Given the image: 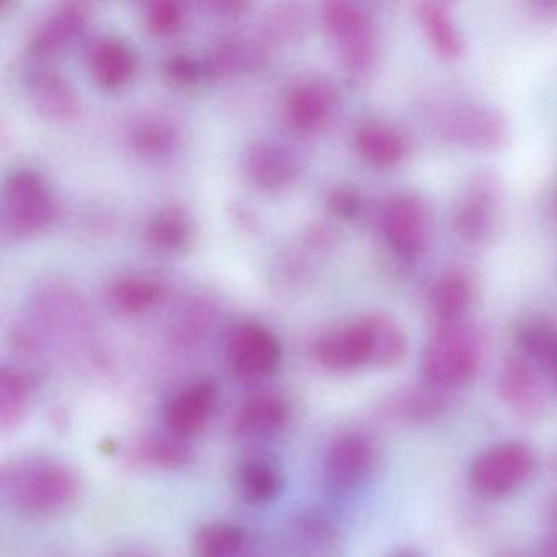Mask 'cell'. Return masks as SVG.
<instances>
[{"label": "cell", "instance_id": "obj_38", "mask_svg": "<svg viewBox=\"0 0 557 557\" xmlns=\"http://www.w3.org/2000/svg\"><path fill=\"white\" fill-rule=\"evenodd\" d=\"M113 557H152L149 554L139 553V550H125V553H119Z\"/></svg>", "mask_w": 557, "mask_h": 557}, {"label": "cell", "instance_id": "obj_24", "mask_svg": "<svg viewBox=\"0 0 557 557\" xmlns=\"http://www.w3.org/2000/svg\"><path fill=\"white\" fill-rule=\"evenodd\" d=\"M355 145L358 152L376 168H394L409 151L406 138L393 126L381 122L361 125L355 135Z\"/></svg>", "mask_w": 557, "mask_h": 557}, {"label": "cell", "instance_id": "obj_20", "mask_svg": "<svg viewBox=\"0 0 557 557\" xmlns=\"http://www.w3.org/2000/svg\"><path fill=\"white\" fill-rule=\"evenodd\" d=\"M86 25L87 11L83 5H61L37 28L32 37L30 50L35 57L48 60L81 37Z\"/></svg>", "mask_w": 557, "mask_h": 557}, {"label": "cell", "instance_id": "obj_27", "mask_svg": "<svg viewBox=\"0 0 557 557\" xmlns=\"http://www.w3.org/2000/svg\"><path fill=\"white\" fill-rule=\"evenodd\" d=\"M518 355L536 368L554 371L557 364V327L544 318H528L515 327Z\"/></svg>", "mask_w": 557, "mask_h": 557}, {"label": "cell", "instance_id": "obj_1", "mask_svg": "<svg viewBox=\"0 0 557 557\" xmlns=\"http://www.w3.org/2000/svg\"><path fill=\"white\" fill-rule=\"evenodd\" d=\"M81 491L76 469L57 456H14L0 469V497L21 517H57L73 507Z\"/></svg>", "mask_w": 557, "mask_h": 557}, {"label": "cell", "instance_id": "obj_30", "mask_svg": "<svg viewBox=\"0 0 557 557\" xmlns=\"http://www.w3.org/2000/svg\"><path fill=\"white\" fill-rule=\"evenodd\" d=\"M449 394L423 383L397 394L391 403V410L394 416L409 422H429L448 409Z\"/></svg>", "mask_w": 557, "mask_h": 557}, {"label": "cell", "instance_id": "obj_16", "mask_svg": "<svg viewBox=\"0 0 557 557\" xmlns=\"http://www.w3.org/2000/svg\"><path fill=\"white\" fill-rule=\"evenodd\" d=\"M286 544L293 557H341L342 536L325 515L305 510L289 520Z\"/></svg>", "mask_w": 557, "mask_h": 557}, {"label": "cell", "instance_id": "obj_36", "mask_svg": "<svg viewBox=\"0 0 557 557\" xmlns=\"http://www.w3.org/2000/svg\"><path fill=\"white\" fill-rule=\"evenodd\" d=\"M327 207L341 220H355L361 210V198L355 188L345 187V185L344 187H335L329 194Z\"/></svg>", "mask_w": 557, "mask_h": 557}, {"label": "cell", "instance_id": "obj_10", "mask_svg": "<svg viewBox=\"0 0 557 557\" xmlns=\"http://www.w3.org/2000/svg\"><path fill=\"white\" fill-rule=\"evenodd\" d=\"M376 465L373 443L360 432H345L329 443L322 458V479L331 491L351 494L367 484Z\"/></svg>", "mask_w": 557, "mask_h": 557}, {"label": "cell", "instance_id": "obj_13", "mask_svg": "<svg viewBox=\"0 0 557 557\" xmlns=\"http://www.w3.org/2000/svg\"><path fill=\"white\" fill-rule=\"evenodd\" d=\"M285 471L269 453H247L234 466V494L250 507H265L278 500L285 492Z\"/></svg>", "mask_w": 557, "mask_h": 557}, {"label": "cell", "instance_id": "obj_34", "mask_svg": "<svg viewBox=\"0 0 557 557\" xmlns=\"http://www.w3.org/2000/svg\"><path fill=\"white\" fill-rule=\"evenodd\" d=\"M184 9L175 0H156L146 11V25L156 35H171L181 28Z\"/></svg>", "mask_w": 557, "mask_h": 557}, {"label": "cell", "instance_id": "obj_29", "mask_svg": "<svg viewBox=\"0 0 557 557\" xmlns=\"http://www.w3.org/2000/svg\"><path fill=\"white\" fill-rule=\"evenodd\" d=\"M149 246L159 252H177L191 239V221L178 207L162 208L152 214L146 226Z\"/></svg>", "mask_w": 557, "mask_h": 557}, {"label": "cell", "instance_id": "obj_39", "mask_svg": "<svg viewBox=\"0 0 557 557\" xmlns=\"http://www.w3.org/2000/svg\"><path fill=\"white\" fill-rule=\"evenodd\" d=\"M394 557H419V556H417V554H413V553H400V554H397V556H394Z\"/></svg>", "mask_w": 557, "mask_h": 557}, {"label": "cell", "instance_id": "obj_32", "mask_svg": "<svg viewBox=\"0 0 557 557\" xmlns=\"http://www.w3.org/2000/svg\"><path fill=\"white\" fill-rule=\"evenodd\" d=\"M409 341L403 329L386 314H376V360L374 367H399L406 360Z\"/></svg>", "mask_w": 557, "mask_h": 557}, {"label": "cell", "instance_id": "obj_15", "mask_svg": "<svg viewBox=\"0 0 557 557\" xmlns=\"http://www.w3.org/2000/svg\"><path fill=\"white\" fill-rule=\"evenodd\" d=\"M498 393L513 412L527 419L540 416L546 404L537 368L521 355L505 360L498 374Z\"/></svg>", "mask_w": 557, "mask_h": 557}, {"label": "cell", "instance_id": "obj_23", "mask_svg": "<svg viewBox=\"0 0 557 557\" xmlns=\"http://www.w3.org/2000/svg\"><path fill=\"white\" fill-rule=\"evenodd\" d=\"M35 399L34 380L21 368L4 364L0 370V430L14 432L27 419Z\"/></svg>", "mask_w": 557, "mask_h": 557}, {"label": "cell", "instance_id": "obj_6", "mask_svg": "<svg viewBox=\"0 0 557 557\" xmlns=\"http://www.w3.org/2000/svg\"><path fill=\"white\" fill-rule=\"evenodd\" d=\"M282 360V344L265 325L246 322L237 325L227 338V368L240 383L256 384L269 380L278 371Z\"/></svg>", "mask_w": 557, "mask_h": 557}, {"label": "cell", "instance_id": "obj_12", "mask_svg": "<svg viewBox=\"0 0 557 557\" xmlns=\"http://www.w3.org/2000/svg\"><path fill=\"white\" fill-rule=\"evenodd\" d=\"M292 422L288 399L273 391H262L247 397L231 420L233 435L240 442L259 443L276 438Z\"/></svg>", "mask_w": 557, "mask_h": 557}, {"label": "cell", "instance_id": "obj_3", "mask_svg": "<svg viewBox=\"0 0 557 557\" xmlns=\"http://www.w3.org/2000/svg\"><path fill=\"white\" fill-rule=\"evenodd\" d=\"M533 469L534 453L531 446L508 440L475 456L469 469V482L484 497H505L520 488Z\"/></svg>", "mask_w": 557, "mask_h": 557}, {"label": "cell", "instance_id": "obj_4", "mask_svg": "<svg viewBox=\"0 0 557 557\" xmlns=\"http://www.w3.org/2000/svg\"><path fill=\"white\" fill-rule=\"evenodd\" d=\"M325 28L337 41L345 67L354 77H364L376 64L377 44L373 25L354 2L334 0L322 8Z\"/></svg>", "mask_w": 557, "mask_h": 557}, {"label": "cell", "instance_id": "obj_21", "mask_svg": "<svg viewBox=\"0 0 557 557\" xmlns=\"http://www.w3.org/2000/svg\"><path fill=\"white\" fill-rule=\"evenodd\" d=\"M90 73L103 89L116 90L129 83L136 73L132 48L115 37L100 38L89 53Z\"/></svg>", "mask_w": 557, "mask_h": 557}, {"label": "cell", "instance_id": "obj_40", "mask_svg": "<svg viewBox=\"0 0 557 557\" xmlns=\"http://www.w3.org/2000/svg\"><path fill=\"white\" fill-rule=\"evenodd\" d=\"M502 557H521V556H518V554H507V556H502Z\"/></svg>", "mask_w": 557, "mask_h": 557}, {"label": "cell", "instance_id": "obj_26", "mask_svg": "<svg viewBox=\"0 0 557 557\" xmlns=\"http://www.w3.org/2000/svg\"><path fill=\"white\" fill-rule=\"evenodd\" d=\"M30 89L35 106L48 119L71 120L79 112L76 94L57 71H37L32 76Z\"/></svg>", "mask_w": 557, "mask_h": 557}, {"label": "cell", "instance_id": "obj_11", "mask_svg": "<svg viewBox=\"0 0 557 557\" xmlns=\"http://www.w3.org/2000/svg\"><path fill=\"white\" fill-rule=\"evenodd\" d=\"M220 404V389L211 377H200L178 389L162 412L164 429L178 438L200 436L213 422Z\"/></svg>", "mask_w": 557, "mask_h": 557}, {"label": "cell", "instance_id": "obj_17", "mask_svg": "<svg viewBox=\"0 0 557 557\" xmlns=\"http://www.w3.org/2000/svg\"><path fill=\"white\" fill-rule=\"evenodd\" d=\"M244 169L259 187L278 190L298 177V158L276 143L259 141L244 154Z\"/></svg>", "mask_w": 557, "mask_h": 557}, {"label": "cell", "instance_id": "obj_28", "mask_svg": "<svg viewBox=\"0 0 557 557\" xmlns=\"http://www.w3.org/2000/svg\"><path fill=\"white\" fill-rule=\"evenodd\" d=\"M247 534L240 524L213 520L201 524L191 537L194 557H236L246 546Z\"/></svg>", "mask_w": 557, "mask_h": 557}, {"label": "cell", "instance_id": "obj_25", "mask_svg": "<svg viewBox=\"0 0 557 557\" xmlns=\"http://www.w3.org/2000/svg\"><path fill=\"white\" fill-rule=\"evenodd\" d=\"M416 15L429 44L442 60L456 61L462 57L465 44L445 5L425 0L416 5Z\"/></svg>", "mask_w": 557, "mask_h": 557}, {"label": "cell", "instance_id": "obj_41", "mask_svg": "<svg viewBox=\"0 0 557 557\" xmlns=\"http://www.w3.org/2000/svg\"><path fill=\"white\" fill-rule=\"evenodd\" d=\"M554 373H556V376H557V364H556V370H554Z\"/></svg>", "mask_w": 557, "mask_h": 557}, {"label": "cell", "instance_id": "obj_22", "mask_svg": "<svg viewBox=\"0 0 557 557\" xmlns=\"http://www.w3.org/2000/svg\"><path fill=\"white\" fill-rule=\"evenodd\" d=\"M335 106V94L322 81H306L289 90L285 102L288 122L298 129H315L324 125Z\"/></svg>", "mask_w": 557, "mask_h": 557}, {"label": "cell", "instance_id": "obj_14", "mask_svg": "<svg viewBox=\"0 0 557 557\" xmlns=\"http://www.w3.org/2000/svg\"><path fill=\"white\" fill-rule=\"evenodd\" d=\"M383 231L387 246L403 259H416L426 239V211L412 194H399L383 210Z\"/></svg>", "mask_w": 557, "mask_h": 557}, {"label": "cell", "instance_id": "obj_5", "mask_svg": "<svg viewBox=\"0 0 557 557\" xmlns=\"http://www.w3.org/2000/svg\"><path fill=\"white\" fill-rule=\"evenodd\" d=\"M438 135L448 143L474 149L498 151L508 143L510 128L497 110L475 103H449L435 115Z\"/></svg>", "mask_w": 557, "mask_h": 557}, {"label": "cell", "instance_id": "obj_18", "mask_svg": "<svg viewBox=\"0 0 557 557\" xmlns=\"http://www.w3.org/2000/svg\"><path fill=\"white\" fill-rule=\"evenodd\" d=\"M475 298V282L465 269L443 273L430 293V312L436 325L466 321Z\"/></svg>", "mask_w": 557, "mask_h": 557}, {"label": "cell", "instance_id": "obj_37", "mask_svg": "<svg viewBox=\"0 0 557 557\" xmlns=\"http://www.w3.org/2000/svg\"><path fill=\"white\" fill-rule=\"evenodd\" d=\"M537 557H557V505L553 515V523H550L549 533L541 543L540 554Z\"/></svg>", "mask_w": 557, "mask_h": 557}, {"label": "cell", "instance_id": "obj_31", "mask_svg": "<svg viewBox=\"0 0 557 557\" xmlns=\"http://www.w3.org/2000/svg\"><path fill=\"white\" fill-rule=\"evenodd\" d=\"M110 299L126 314H143L154 308L164 295L161 283L148 276H122L110 286Z\"/></svg>", "mask_w": 557, "mask_h": 557}, {"label": "cell", "instance_id": "obj_19", "mask_svg": "<svg viewBox=\"0 0 557 557\" xmlns=\"http://www.w3.org/2000/svg\"><path fill=\"white\" fill-rule=\"evenodd\" d=\"M129 458L136 466L159 471H178L194 462V446L187 440L172 435L168 430L146 433L132 443Z\"/></svg>", "mask_w": 557, "mask_h": 557}, {"label": "cell", "instance_id": "obj_2", "mask_svg": "<svg viewBox=\"0 0 557 557\" xmlns=\"http://www.w3.org/2000/svg\"><path fill=\"white\" fill-rule=\"evenodd\" d=\"M484 351V335L471 322L435 325L420 364L423 383L446 393L466 386L478 374Z\"/></svg>", "mask_w": 557, "mask_h": 557}, {"label": "cell", "instance_id": "obj_35", "mask_svg": "<svg viewBox=\"0 0 557 557\" xmlns=\"http://www.w3.org/2000/svg\"><path fill=\"white\" fill-rule=\"evenodd\" d=\"M164 74L169 83L174 84L175 87L190 89L200 83L203 67L188 54H174L164 64Z\"/></svg>", "mask_w": 557, "mask_h": 557}, {"label": "cell", "instance_id": "obj_9", "mask_svg": "<svg viewBox=\"0 0 557 557\" xmlns=\"http://www.w3.org/2000/svg\"><path fill=\"white\" fill-rule=\"evenodd\" d=\"M315 358L329 371L350 373L374 367L376 360V314L327 332L315 344Z\"/></svg>", "mask_w": 557, "mask_h": 557}, {"label": "cell", "instance_id": "obj_8", "mask_svg": "<svg viewBox=\"0 0 557 557\" xmlns=\"http://www.w3.org/2000/svg\"><path fill=\"white\" fill-rule=\"evenodd\" d=\"M502 182L491 171L475 172L469 178L455 214L453 230L468 244H482L494 234L502 208Z\"/></svg>", "mask_w": 557, "mask_h": 557}, {"label": "cell", "instance_id": "obj_7", "mask_svg": "<svg viewBox=\"0 0 557 557\" xmlns=\"http://www.w3.org/2000/svg\"><path fill=\"white\" fill-rule=\"evenodd\" d=\"M4 220L17 234L40 233L53 220L54 198L45 178L37 172L22 169L5 178Z\"/></svg>", "mask_w": 557, "mask_h": 557}, {"label": "cell", "instance_id": "obj_33", "mask_svg": "<svg viewBox=\"0 0 557 557\" xmlns=\"http://www.w3.org/2000/svg\"><path fill=\"white\" fill-rule=\"evenodd\" d=\"M132 141L139 154L159 158L177 145V129L164 120H146L136 126Z\"/></svg>", "mask_w": 557, "mask_h": 557}]
</instances>
